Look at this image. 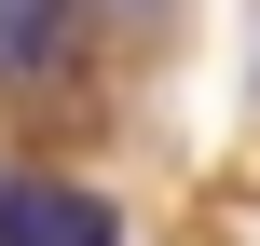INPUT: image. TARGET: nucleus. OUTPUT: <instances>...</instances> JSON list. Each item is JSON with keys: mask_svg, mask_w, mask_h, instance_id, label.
<instances>
[{"mask_svg": "<svg viewBox=\"0 0 260 246\" xmlns=\"http://www.w3.org/2000/svg\"><path fill=\"white\" fill-rule=\"evenodd\" d=\"M0 246H123V205L41 164H0Z\"/></svg>", "mask_w": 260, "mask_h": 246, "instance_id": "obj_1", "label": "nucleus"}, {"mask_svg": "<svg viewBox=\"0 0 260 246\" xmlns=\"http://www.w3.org/2000/svg\"><path fill=\"white\" fill-rule=\"evenodd\" d=\"M82 68V0H0V82H69Z\"/></svg>", "mask_w": 260, "mask_h": 246, "instance_id": "obj_2", "label": "nucleus"}]
</instances>
